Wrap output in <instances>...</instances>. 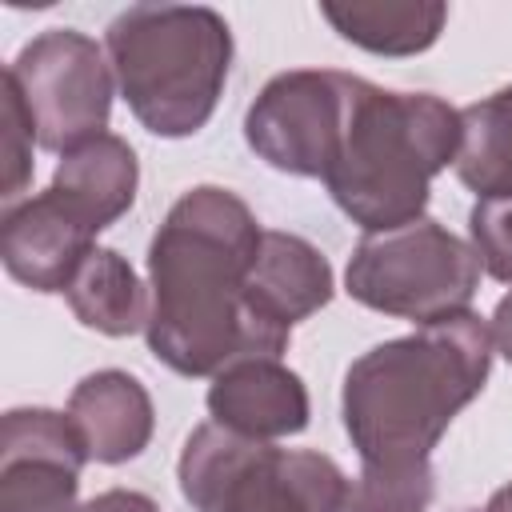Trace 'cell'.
I'll list each match as a JSON object with an SVG mask.
<instances>
[{
	"label": "cell",
	"mask_w": 512,
	"mask_h": 512,
	"mask_svg": "<svg viewBox=\"0 0 512 512\" xmlns=\"http://www.w3.org/2000/svg\"><path fill=\"white\" fill-rule=\"evenodd\" d=\"M320 16L352 44L380 56H412L436 44L444 4H320Z\"/></svg>",
	"instance_id": "cell-17"
},
{
	"label": "cell",
	"mask_w": 512,
	"mask_h": 512,
	"mask_svg": "<svg viewBox=\"0 0 512 512\" xmlns=\"http://www.w3.org/2000/svg\"><path fill=\"white\" fill-rule=\"evenodd\" d=\"M468 232H472V252L480 268L492 280L512 284V196L476 200L468 216Z\"/></svg>",
	"instance_id": "cell-18"
},
{
	"label": "cell",
	"mask_w": 512,
	"mask_h": 512,
	"mask_svg": "<svg viewBox=\"0 0 512 512\" xmlns=\"http://www.w3.org/2000/svg\"><path fill=\"white\" fill-rule=\"evenodd\" d=\"M0 120H4V204L12 208L24 192V184L32 180V116L16 92V84L4 76V96H0Z\"/></svg>",
	"instance_id": "cell-19"
},
{
	"label": "cell",
	"mask_w": 512,
	"mask_h": 512,
	"mask_svg": "<svg viewBox=\"0 0 512 512\" xmlns=\"http://www.w3.org/2000/svg\"><path fill=\"white\" fill-rule=\"evenodd\" d=\"M68 420L84 440L88 460L124 464L144 452L152 436V400L136 376L104 368L84 376L68 396Z\"/></svg>",
	"instance_id": "cell-13"
},
{
	"label": "cell",
	"mask_w": 512,
	"mask_h": 512,
	"mask_svg": "<svg viewBox=\"0 0 512 512\" xmlns=\"http://www.w3.org/2000/svg\"><path fill=\"white\" fill-rule=\"evenodd\" d=\"M480 512H512V484H504L500 492H492V500Z\"/></svg>",
	"instance_id": "cell-23"
},
{
	"label": "cell",
	"mask_w": 512,
	"mask_h": 512,
	"mask_svg": "<svg viewBox=\"0 0 512 512\" xmlns=\"http://www.w3.org/2000/svg\"><path fill=\"white\" fill-rule=\"evenodd\" d=\"M492 328L464 312L384 340L344 376V432L364 460V484L428 504L432 448L452 416L480 396L492 368Z\"/></svg>",
	"instance_id": "cell-2"
},
{
	"label": "cell",
	"mask_w": 512,
	"mask_h": 512,
	"mask_svg": "<svg viewBox=\"0 0 512 512\" xmlns=\"http://www.w3.org/2000/svg\"><path fill=\"white\" fill-rule=\"evenodd\" d=\"M108 60L132 116L156 136H192L216 112L232 64L220 12L188 4H132L108 24Z\"/></svg>",
	"instance_id": "cell-4"
},
{
	"label": "cell",
	"mask_w": 512,
	"mask_h": 512,
	"mask_svg": "<svg viewBox=\"0 0 512 512\" xmlns=\"http://www.w3.org/2000/svg\"><path fill=\"white\" fill-rule=\"evenodd\" d=\"M208 412L220 428L248 440H280L308 424V392L276 356H248L216 372Z\"/></svg>",
	"instance_id": "cell-11"
},
{
	"label": "cell",
	"mask_w": 512,
	"mask_h": 512,
	"mask_svg": "<svg viewBox=\"0 0 512 512\" xmlns=\"http://www.w3.org/2000/svg\"><path fill=\"white\" fill-rule=\"evenodd\" d=\"M96 248V228L52 188L4 208L0 256L12 280L32 292H64Z\"/></svg>",
	"instance_id": "cell-10"
},
{
	"label": "cell",
	"mask_w": 512,
	"mask_h": 512,
	"mask_svg": "<svg viewBox=\"0 0 512 512\" xmlns=\"http://www.w3.org/2000/svg\"><path fill=\"white\" fill-rule=\"evenodd\" d=\"M344 284L356 304L424 328L468 312L480 284V260L472 244L420 216L392 232H368L352 248Z\"/></svg>",
	"instance_id": "cell-6"
},
{
	"label": "cell",
	"mask_w": 512,
	"mask_h": 512,
	"mask_svg": "<svg viewBox=\"0 0 512 512\" xmlns=\"http://www.w3.org/2000/svg\"><path fill=\"white\" fill-rule=\"evenodd\" d=\"M4 76L16 84L40 148L64 156L104 136L116 72L92 36L76 28H48L16 52Z\"/></svg>",
	"instance_id": "cell-7"
},
{
	"label": "cell",
	"mask_w": 512,
	"mask_h": 512,
	"mask_svg": "<svg viewBox=\"0 0 512 512\" xmlns=\"http://www.w3.org/2000/svg\"><path fill=\"white\" fill-rule=\"evenodd\" d=\"M456 152L460 108L432 92H388L356 76L324 184L364 236L392 232L420 220L432 176L456 164Z\"/></svg>",
	"instance_id": "cell-3"
},
{
	"label": "cell",
	"mask_w": 512,
	"mask_h": 512,
	"mask_svg": "<svg viewBox=\"0 0 512 512\" xmlns=\"http://www.w3.org/2000/svg\"><path fill=\"white\" fill-rule=\"evenodd\" d=\"M352 480L320 452L272 448L200 424L180 452V492L196 512H348Z\"/></svg>",
	"instance_id": "cell-5"
},
{
	"label": "cell",
	"mask_w": 512,
	"mask_h": 512,
	"mask_svg": "<svg viewBox=\"0 0 512 512\" xmlns=\"http://www.w3.org/2000/svg\"><path fill=\"white\" fill-rule=\"evenodd\" d=\"M348 512H424V500L356 480V488H352V508H348Z\"/></svg>",
	"instance_id": "cell-20"
},
{
	"label": "cell",
	"mask_w": 512,
	"mask_h": 512,
	"mask_svg": "<svg viewBox=\"0 0 512 512\" xmlns=\"http://www.w3.org/2000/svg\"><path fill=\"white\" fill-rule=\"evenodd\" d=\"M352 80L356 76L336 68L280 72L264 84V92L244 116L248 148L276 172L324 180L340 144Z\"/></svg>",
	"instance_id": "cell-8"
},
{
	"label": "cell",
	"mask_w": 512,
	"mask_h": 512,
	"mask_svg": "<svg viewBox=\"0 0 512 512\" xmlns=\"http://www.w3.org/2000/svg\"><path fill=\"white\" fill-rule=\"evenodd\" d=\"M332 300V268L328 260L292 232L264 228L260 252L248 276V308L252 316L288 344L292 324L312 316Z\"/></svg>",
	"instance_id": "cell-12"
},
{
	"label": "cell",
	"mask_w": 512,
	"mask_h": 512,
	"mask_svg": "<svg viewBox=\"0 0 512 512\" xmlns=\"http://www.w3.org/2000/svg\"><path fill=\"white\" fill-rule=\"evenodd\" d=\"M136 176H140L136 172V152L120 136L104 132V136L64 152L48 188L64 204H72L96 232H104L112 220H120L132 208Z\"/></svg>",
	"instance_id": "cell-14"
},
{
	"label": "cell",
	"mask_w": 512,
	"mask_h": 512,
	"mask_svg": "<svg viewBox=\"0 0 512 512\" xmlns=\"http://www.w3.org/2000/svg\"><path fill=\"white\" fill-rule=\"evenodd\" d=\"M76 512H160L144 492H128V488H112V492H100L96 500H88L84 508Z\"/></svg>",
	"instance_id": "cell-21"
},
{
	"label": "cell",
	"mask_w": 512,
	"mask_h": 512,
	"mask_svg": "<svg viewBox=\"0 0 512 512\" xmlns=\"http://www.w3.org/2000/svg\"><path fill=\"white\" fill-rule=\"evenodd\" d=\"M492 344H496L500 356L512 364V292L496 304V316H492Z\"/></svg>",
	"instance_id": "cell-22"
},
{
	"label": "cell",
	"mask_w": 512,
	"mask_h": 512,
	"mask_svg": "<svg viewBox=\"0 0 512 512\" xmlns=\"http://www.w3.org/2000/svg\"><path fill=\"white\" fill-rule=\"evenodd\" d=\"M264 228L216 184L184 192L148 248V348L180 376H208L248 356H280L248 308V276Z\"/></svg>",
	"instance_id": "cell-1"
},
{
	"label": "cell",
	"mask_w": 512,
	"mask_h": 512,
	"mask_svg": "<svg viewBox=\"0 0 512 512\" xmlns=\"http://www.w3.org/2000/svg\"><path fill=\"white\" fill-rule=\"evenodd\" d=\"M456 176L480 200L512 196V84L460 108Z\"/></svg>",
	"instance_id": "cell-16"
},
{
	"label": "cell",
	"mask_w": 512,
	"mask_h": 512,
	"mask_svg": "<svg viewBox=\"0 0 512 512\" xmlns=\"http://www.w3.org/2000/svg\"><path fill=\"white\" fill-rule=\"evenodd\" d=\"M64 296L76 320L104 336H132L148 324V296L132 264L112 248H92L68 280Z\"/></svg>",
	"instance_id": "cell-15"
},
{
	"label": "cell",
	"mask_w": 512,
	"mask_h": 512,
	"mask_svg": "<svg viewBox=\"0 0 512 512\" xmlns=\"http://www.w3.org/2000/svg\"><path fill=\"white\" fill-rule=\"evenodd\" d=\"M84 464L68 412L12 408L0 428V512H76Z\"/></svg>",
	"instance_id": "cell-9"
}]
</instances>
